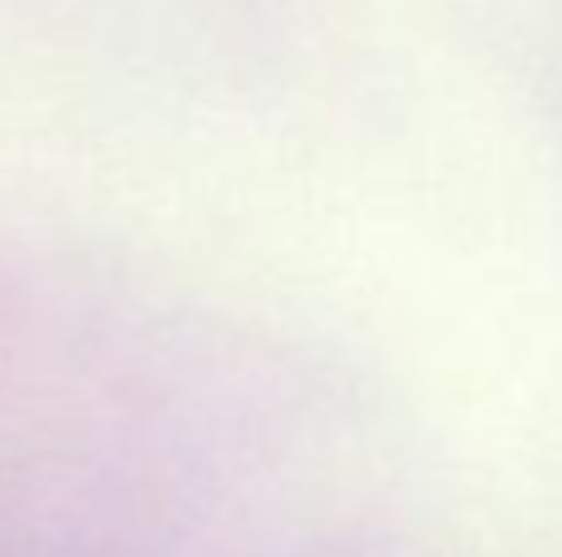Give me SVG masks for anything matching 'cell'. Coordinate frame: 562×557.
<instances>
[]
</instances>
